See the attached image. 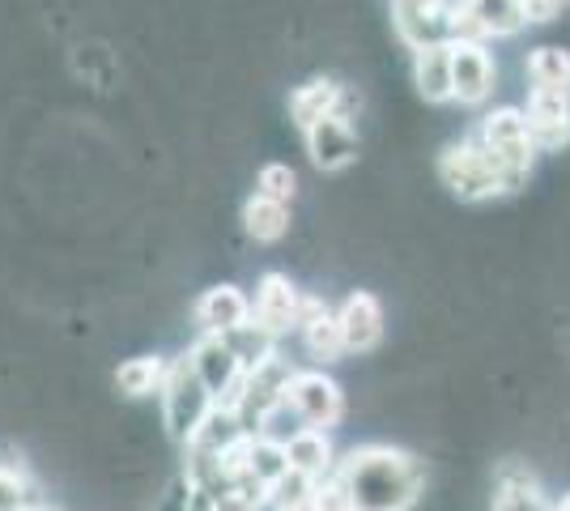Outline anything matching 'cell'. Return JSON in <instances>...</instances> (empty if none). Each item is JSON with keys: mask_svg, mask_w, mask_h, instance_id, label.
<instances>
[{"mask_svg": "<svg viewBox=\"0 0 570 511\" xmlns=\"http://www.w3.org/2000/svg\"><path fill=\"white\" fill-rule=\"evenodd\" d=\"M333 478L350 494L354 511H409L426 487L422 464L387 443L354 448L345 461H336Z\"/></svg>", "mask_w": 570, "mask_h": 511, "instance_id": "obj_1", "label": "cell"}, {"mask_svg": "<svg viewBox=\"0 0 570 511\" xmlns=\"http://www.w3.org/2000/svg\"><path fill=\"white\" fill-rule=\"evenodd\" d=\"M439 179L452 188L460 200H490L499 193H511L502 163L481 146V141H460L448 146L439 158Z\"/></svg>", "mask_w": 570, "mask_h": 511, "instance_id": "obj_2", "label": "cell"}, {"mask_svg": "<svg viewBox=\"0 0 570 511\" xmlns=\"http://www.w3.org/2000/svg\"><path fill=\"white\" fill-rule=\"evenodd\" d=\"M214 405L217 401L209 396V389L200 384L191 358H175L167 384H163V422H167V435L175 439L179 448H188L191 435L200 431V422L209 417Z\"/></svg>", "mask_w": 570, "mask_h": 511, "instance_id": "obj_3", "label": "cell"}, {"mask_svg": "<svg viewBox=\"0 0 570 511\" xmlns=\"http://www.w3.org/2000/svg\"><path fill=\"white\" fill-rule=\"evenodd\" d=\"M476 141L499 158L502 170H507V184H511V193H515L523 179H528V170H532V154H537V146H532V128H528V116H523L520 107H499V111H490V116H485Z\"/></svg>", "mask_w": 570, "mask_h": 511, "instance_id": "obj_4", "label": "cell"}, {"mask_svg": "<svg viewBox=\"0 0 570 511\" xmlns=\"http://www.w3.org/2000/svg\"><path fill=\"white\" fill-rule=\"evenodd\" d=\"M191 366H196V375H200V384L209 389L217 405H230L238 410V401H243V384H247V366L238 363V354L230 350V341L226 337H205L191 345Z\"/></svg>", "mask_w": 570, "mask_h": 511, "instance_id": "obj_5", "label": "cell"}, {"mask_svg": "<svg viewBox=\"0 0 570 511\" xmlns=\"http://www.w3.org/2000/svg\"><path fill=\"white\" fill-rule=\"evenodd\" d=\"M289 380H294V366L285 363L282 354H273V358H264L261 366H252V371H247L243 401H238V417H243L247 435H261L264 417L273 414V410L285 401Z\"/></svg>", "mask_w": 570, "mask_h": 511, "instance_id": "obj_6", "label": "cell"}, {"mask_svg": "<svg viewBox=\"0 0 570 511\" xmlns=\"http://www.w3.org/2000/svg\"><path fill=\"white\" fill-rule=\"evenodd\" d=\"M285 401L303 417V426H315V431H328L345 414V396L336 389V380H328L324 371H294Z\"/></svg>", "mask_w": 570, "mask_h": 511, "instance_id": "obj_7", "label": "cell"}, {"mask_svg": "<svg viewBox=\"0 0 570 511\" xmlns=\"http://www.w3.org/2000/svg\"><path fill=\"white\" fill-rule=\"evenodd\" d=\"M392 26L409 48L452 43V9L448 0H392Z\"/></svg>", "mask_w": 570, "mask_h": 511, "instance_id": "obj_8", "label": "cell"}, {"mask_svg": "<svg viewBox=\"0 0 570 511\" xmlns=\"http://www.w3.org/2000/svg\"><path fill=\"white\" fill-rule=\"evenodd\" d=\"M303 303H307V294L298 291L285 273H264L261 286H256V298H252V320L282 337L289 328H298Z\"/></svg>", "mask_w": 570, "mask_h": 511, "instance_id": "obj_9", "label": "cell"}, {"mask_svg": "<svg viewBox=\"0 0 570 511\" xmlns=\"http://www.w3.org/2000/svg\"><path fill=\"white\" fill-rule=\"evenodd\" d=\"M303 141H307L311 163L320 170H345L357 158V137L350 116H324L311 128H303Z\"/></svg>", "mask_w": 570, "mask_h": 511, "instance_id": "obj_10", "label": "cell"}, {"mask_svg": "<svg viewBox=\"0 0 570 511\" xmlns=\"http://www.w3.org/2000/svg\"><path fill=\"white\" fill-rule=\"evenodd\" d=\"M528 128H532V146L546 149V154H558V149L570 141V95H558V90H532L528 95Z\"/></svg>", "mask_w": 570, "mask_h": 511, "instance_id": "obj_11", "label": "cell"}, {"mask_svg": "<svg viewBox=\"0 0 570 511\" xmlns=\"http://www.w3.org/2000/svg\"><path fill=\"white\" fill-rule=\"evenodd\" d=\"M452 86L464 107H481L494 95V60L485 43H452Z\"/></svg>", "mask_w": 570, "mask_h": 511, "instance_id": "obj_12", "label": "cell"}, {"mask_svg": "<svg viewBox=\"0 0 570 511\" xmlns=\"http://www.w3.org/2000/svg\"><path fill=\"white\" fill-rule=\"evenodd\" d=\"M191 316H196L205 337H226V333H235L238 324L252 320V298L238 286H214V291H205L196 298Z\"/></svg>", "mask_w": 570, "mask_h": 511, "instance_id": "obj_13", "label": "cell"}, {"mask_svg": "<svg viewBox=\"0 0 570 511\" xmlns=\"http://www.w3.org/2000/svg\"><path fill=\"white\" fill-rule=\"evenodd\" d=\"M336 320H341V333H345V350L350 354H371L383 341V307L375 294L354 291L336 307Z\"/></svg>", "mask_w": 570, "mask_h": 511, "instance_id": "obj_14", "label": "cell"}, {"mask_svg": "<svg viewBox=\"0 0 570 511\" xmlns=\"http://www.w3.org/2000/svg\"><path fill=\"white\" fill-rule=\"evenodd\" d=\"M298 337H303V350H307L315 363H336L345 350V333H341V320L336 312H328L320 298H307L303 303V320H298Z\"/></svg>", "mask_w": 570, "mask_h": 511, "instance_id": "obj_15", "label": "cell"}, {"mask_svg": "<svg viewBox=\"0 0 570 511\" xmlns=\"http://www.w3.org/2000/svg\"><path fill=\"white\" fill-rule=\"evenodd\" d=\"M413 81L426 102H452V43H430L413 51Z\"/></svg>", "mask_w": 570, "mask_h": 511, "instance_id": "obj_16", "label": "cell"}, {"mask_svg": "<svg viewBox=\"0 0 570 511\" xmlns=\"http://www.w3.org/2000/svg\"><path fill=\"white\" fill-rule=\"evenodd\" d=\"M324 116H350V95L336 81H307L289 95V120L298 128H311Z\"/></svg>", "mask_w": 570, "mask_h": 511, "instance_id": "obj_17", "label": "cell"}, {"mask_svg": "<svg viewBox=\"0 0 570 511\" xmlns=\"http://www.w3.org/2000/svg\"><path fill=\"white\" fill-rule=\"evenodd\" d=\"M243 439H247V426H243L238 410H230V405H214L209 417L200 422V431L191 435L188 448L205 452V456H226V452H235Z\"/></svg>", "mask_w": 570, "mask_h": 511, "instance_id": "obj_18", "label": "cell"}, {"mask_svg": "<svg viewBox=\"0 0 570 511\" xmlns=\"http://www.w3.org/2000/svg\"><path fill=\"white\" fill-rule=\"evenodd\" d=\"M285 452H289V464L303 469V473H311L315 482H324V478H333L336 473V456H333V439H328V431L303 426L298 435L285 443Z\"/></svg>", "mask_w": 570, "mask_h": 511, "instance_id": "obj_19", "label": "cell"}, {"mask_svg": "<svg viewBox=\"0 0 570 511\" xmlns=\"http://www.w3.org/2000/svg\"><path fill=\"white\" fill-rule=\"evenodd\" d=\"M469 13L476 18V26L485 30V39H511L528 26L523 0H460Z\"/></svg>", "mask_w": 570, "mask_h": 511, "instance_id": "obj_20", "label": "cell"}, {"mask_svg": "<svg viewBox=\"0 0 570 511\" xmlns=\"http://www.w3.org/2000/svg\"><path fill=\"white\" fill-rule=\"evenodd\" d=\"M170 375V363L158 358V354H141V358H128V363L116 371V389L124 396H163V384Z\"/></svg>", "mask_w": 570, "mask_h": 511, "instance_id": "obj_21", "label": "cell"}, {"mask_svg": "<svg viewBox=\"0 0 570 511\" xmlns=\"http://www.w3.org/2000/svg\"><path fill=\"white\" fill-rule=\"evenodd\" d=\"M243 226H247V235H252L256 244H277L285 230H289V205L268 200V196L256 193L243 205Z\"/></svg>", "mask_w": 570, "mask_h": 511, "instance_id": "obj_22", "label": "cell"}, {"mask_svg": "<svg viewBox=\"0 0 570 511\" xmlns=\"http://www.w3.org/2000/svg\"><path fill=\"white\" fill-rule=\"evenodd\" d=\"M528 81H532V90H558V95H570V51L537 48L532 56H528Z\"/></svg>", "mask_w": 570, "mask_h": 511, "instance_id": "obj_23", "label": "cell"}, {"mask_svg": "<svg viewBox=\"0 0 570 511\" xmlns=\"http://www.w3.org/2000/svg\"><path fill=\"white\" fill-rule=\"evenodd\" d=\"M494 511H553L541 499V490L532 482V473H520V469H507L502 473V487L494 494Z\"/></svg>", "mask_w": 570, "mask_h": 511, "instance_id": "obj_24", "label": "cell"}, {"mask_svg": "<svg viewBox=\"0 0 570 511\" xmlns=\"http://www.w3.org/2000/svg\"><path fill=\"white\" fill-rule=\"evenodd\" d=\"M294 464H289V452H285V443L277 439H264V435H252V448H247V473L264 482V487H273L277 478H285Z\"/></svg>", "mask_w": 570, "mask_h": 511, "instance_id": "obj_25", "label": "cell"}, {"mask_svg": "<svg viewBox=\"0 0 570 511\" xmlns=\"http://www.w3.org/2000/svg\"><path fill=\"white\" fill-rule=\"evenodd\" d=\"M226 341H230V350H235L238 363L247 366V371L277 354V333H268V328H264V324H256V320L238 324L235 333H226Z\"/></svg>", "mask_w": 570, "mask_h": 511, "instance_id": "obj_26", "label": "cell"}, {"mask_svg": "<svg viewBox=\"0 0 570 511\" xmlns=\"http://www.w3.org/2000/svg\"><path fill=\"white\" fill-rule=\"evenodd\" d=\"M315 478L303 473V469H289L285 478H277L273 487H268V508L273 511H294V508H307L311 499H315Z\"/></svg>", "mask_w": 570, "mask_h": 511, "instance_id": "obj_27", "label": "cell"}, {"mask_svg": "<svg viewBox=\"0 0 570 511\" xmlns=\"http://www.w3.org/2000/svg\"><path fill=\"white\" fill-rule=\"evenodd\" d=\"M30 499H35L30 478L13 464H0V511H30Z\"/></svg>", "mask_w": 570, "mask_h": 511, "instance_id": "obj_28", "label": "cell"}, {"mask_svg": "<svg viewBox=\"0 0 570 511\" xmlns=\"http://www.w3.org/2000/svg\"><path fill=\"white\" fill-rule=\"evenodd\" d=\"M294 188H298V175L285 167V163H268V167H261V175H256V193L268 196V200L289 205V200H294Z\"/></svg>", "mask_w": 570, "mask_h": 511, "instance_id": "obj_29", "label": "cell"}, {"mask_svg": "<svg viewBox=\"0 0 570 511\" xmlns=\"http://www.w3.org/2000/svg\"><path fill=\"white\" fill-rule=\"evenodd\" d=\"M315 511H354V503H350V494L341 490V482L336 478H324L320 487H315Z\"/></svg>", "mask_w": 570, "mask_h": 511, "instance_id": "obj_30", "label": "cell"}, {"mask_svg": "<svg viewBox=\"0 0 570 511\" xmlns=\"http://www.w3.org/2000/svg\"><path fill=\"white\" fill-rule=\"evenodd\" d=\"M222 503V494L209 487H200V482H188V494H184V511H217Z\"/></svg>", "mask_w": 570, "mask_h": 511, "instance_id": "obj_31", "label": "cell"}, {"mask_svg": "<svg viewBox=\"0 0 570 511\" xmlns=\"http://www.w3.org/2000/svg\"><path fill=\"white\" fill-rule=\"evenodd\" d=\"M217 511H261V503H252V499H243V494H226Z\"/></svg>", "mask_w": 570, "mask_h": 511, "instance_id": "obj_32", "label": "cell"}, {"mask_svg": "<svg viewBox=\"0 0 570 511\" xmlns=\"http://www.w3.org/2000/svg\"><path fill=\"white\" fill-rule=\"evenodd\" d=\"M553 511H570V494H567V499H562V503H558Z\"/></svg>", "mask_w": 570, "mask_h": 511, "instance_id": "obj_33", "label": "cell"}, {"mask_svg": "<svg viewBox=\"0 0 570 511\" xmlns=\"http://www.w3.org/2000/svg\"><path fill=\"white\" fill-rule=\"evenodd\" d=\"M294 511H315V503H307V508H294Z\"/></svg>", "mask_w": 570, "mask_h": 511, "instance_id": "obj_34", "label": "cell"}]
</instances>
